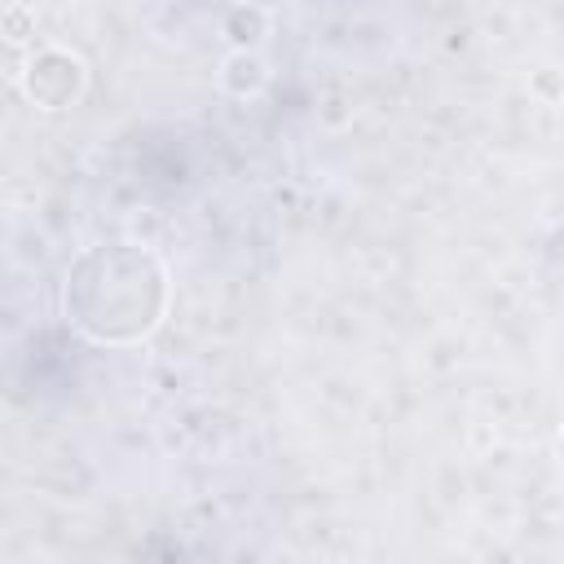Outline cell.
Segmentation results:
<instances>
[{
    "label": "cell",
    "instance_id": "7a4b0ae2",
    "mask_svg": "<svg viewBox=\"0 0 564 564\" xmlns=\"http://www.w3.org/2000/svg\"><path fill=\"white\" fill-rule=\"evenodd\" d=\"M84 93V62L62 53V48H44L31 57L26 66V97L44 110H62Z\"/></svg>",
    "mask_w": 564,
    "mask_h": 564
},
{
    "label": "cell",
    "instance_id": "3957f363",
    "mask_svg": "<svg viewBox=\"0 0 564 564\" xmlns=\"http://www.w3.org/2000/svg\"><path fill=\"white\" fill-rule=\"evenodd\" d=\"M229 88L234 93H256L260 84H264V66L256 62V57H247V53H238V57H229Z\"/></svg>",
    "mask_w": 564,
    "mask_h": 564
},
{
    "label": "cell",
    "instance_id": "277c9868",
    "mask_svg": "<svg viewBox=\"0 0 564 564\" xmlns=\"http://www.w3.org/2000/svg\"><path fill=\"white\" fill-rule=\"evenodd\" d=\"M560 463H564V432H560Z\"/></svg>",
    "mask_w": 564,
    "mask_h": 564
},
{
    "label": "cell",
    "instance_id": "6da1fadb",
    "mask_svg": "<svg viewBox=\"0 0 564 564\" xmlns=\"http://www.w3.org/2000/svg\"><path fill=\"white\" fill-rule=\"evenodd\" d=\"M167 308V269L141 242H101L88 247L62 286L66 322L93 344H137L145 339Z\"/></svg>",
    "mask_w": 564,
    "mask_h": 564
}]
</instances>
